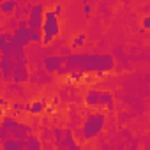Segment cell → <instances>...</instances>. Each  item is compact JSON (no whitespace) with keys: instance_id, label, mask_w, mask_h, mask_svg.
<instances>
[{"instance_id":"6da1fadb","label":"cell","mask_w":150,"mask_h":150,"mask_svg":"<svg viewBox=\"0 0 150 150\" xmlns=\"http://www.w3.org/2000/svg\"><path fill=\"white\" fill-rule=\"evenodd\" d=\"M115 69V58L110 53H71L57 74H108Z\"/></svg>"},{"instance_id":"7a4b0ae2","label":"cell","mask_w":150,"mask_h":150,"mask_svg":"<svg viewBox=\"0 0 150 150\" xmlns=\"http://www.w3.org/2000/svg\"><path fill=\"white\" fill-rule=\"evenodd\" d=\"M30 134H34L32 127L25 122H20L14 117H2L0 122V141L6 139H25Z\"/></svg>"},{"instance_id":"3957f363","label":"cell","mask_w":150,"mask_h":150,"mask_svg":"<svg viewBox=\"0 0 150 150\" xmlns=\"http://www.w3.org/2000/svg\"><path fill=\"white\" fill-rule=\"evenodd\" d=\"M83 103L92 108V110H108L113 111L115 110V97L111 92L108 90H99V88H88L85 92Z\"/></svg>"},{"instance_id":"277c9868","label":"cell","mask_w":150,"mask_h":150,"mask_svg":"<svg viewBox=\"0 0 150 150\" xmlns=\"http://www.w3.org/2000/svg\"><path fill=\"white\" fill-rule=\"evenodd\" d=\"M106 127V115L104 113H88L81 124V138L85 141H92L97 136H101V132Z\"/></svg>"},{"instance_id":"5b68a950","label":"cell","mask_w":150,"mask_h":150,"mask_svg":"<svg viewBox=\"0 0 150 150\" xmlns=\"http://www.w3.org/2000/svg\"><path fill=\"white\" fill-rule=\"evenodd\" d=\"M60 35V21L58 16L51 13V9H44L42 16V30H41V44L50 46Z\"/></svg>"},{"instance_id":"8992f818","label":"cell","mask_w":150,"mask_h":150,"mask_svg":"<svg viewBox=\"0 0 150 150\" xmlns=\"http://www.w3.org/2000/svg\"><path fill=\"white\" fill-rule=\"evenodd\" d=\"M42 16H44V4H32L27 14V28L30 32L32 42H41V30H42Z\"/></svg>"},{"instance_id":"52a82bcc","label":"cell","mask_w":150,"mask_h":150,"mask_svg":"<svg viewBox=\"0 0 150 150\" xmlns=\"http://www.w3.org/2000/svg\"><path fill=\"white\" fill-rule=\"evenodd\" d=\"M2 150H42V141L39 136L30 134L25 139H6L0 141Z\"/></svg>"},{"instance_id":"ba28073f","label":"cell","mask_w":150,"mask_h":150,"mask_svg":"<svg viewBox=\"0 0 150 150\" xmlns=\"http://www.w3.org/2000/svg\"><path fill=\"white\" fill-rule=\"evenodd\" d=\"M30 42H32V39H30V32H28V28H27V21L21 20V21H18V27H16V28L13 30V34H11V44L16 46V48L25 50Z\"/></svg>"},{"instance_id":"9c48e42d","label":"cell","mask_w":150,"mask_h":150,"mask_svg":"<svg viewBox=\"0 0 150 150\" xmlns=\"http://www.w3.org/2000/svg\"><path fill=\"white\" fill-rule=\"evenodd\" d=\"M53 136H55V145L58 148H69V146H74L76 145V138H74L72 131L69 127H55L53 129Z\"/></svg>"},{"instance_id":"30bf717a","label":"cell","mask_w":150,"mask_h":150,"mask_svg":"<svg viewBox=\"0 0 150 150\" xmlns=\"http://www.w3.org/2000/svg\"><path fill=\"white\" fill-rule=\"evenodd\" d=\"M28 80H30V69H28L27 62H16L14 69H13L11 81H14L16 85H21V83H27Z\"/></svg>"},{"instance_id":"8fae6325","label":"cell","mask_w":150,"mask_h":150,"mask_svg":"<svg viewBox=\"0 0 150 150\" xmlns=\"http://www.w3.org/2000/svg\"><path fill=\"white\" fill-rule=\"evenodd\" d=\"M62 65H64V57H60V55H46L42 58V67L48 74L58 72L62 69Z\"/></svg>"},{"instance_id":"7c38bea8","label":"cell","mask_w":150,"mask_h":150,"mask_svg":"<svg viewBox=\"0 0 150 150\" xmlns=\"http://www.w3.org/2000/svg\"><path fill=\"white\" fill-rule=\"evenodd\" d=\"M23 110H25L27 113H30V115H41V113H44V110H46V103H44L42 99H34L32 103L23 104Z\"/></svg>"},{"instance_id":"4fadbf2b","label":"cell","mask_w":150,"mask_h":150,"mask_svg":"<svg viewBox=\"0 0 150 150\" xmlns=\"http://www.w3.org/2000/svg\"><path fill=\"white\" fill-rule=\"evenodd\" d=\"M16 7H18L16 0H6V2H0V14L13 16L16 13Z\"/></svg>"},{"instance_id":"5bb4252c","label":"cell","mask_w":150,"mask_h":150,"mask_svg":"<svg viewBox=\"0 0 150 150\" xmlns=\"http://www.w3.org/2000/svg\"><path fill=\"white\" fill-rule=\"evenodd\" d=\"M85 39H87V35H85V34L76 35V37L72 39V42H71V48H69V50H71V51H76L80 46H83V44H85Z\"/></svg>"},{"instance_id":"9a60e30c","label":"cell","mask_w":150,"mask_h":150,"mask_svg":"<svg viewBox=\"0 0 150 150\" xmlns=\"http://www.w3.org/2000/svg\"><path fill=\"white\" fill-rule=\"evenodd\" d=\"M62 11H64V9H62V6H60V4H55V6H53V9H51V13H53L55 16H60V14H62Z\"/></svg>"},{"instance_id":"2e32d148","label":"cell","mask_w":150,"mask_h":150,"mask_svg":"<svg viewBox=\"0 0 150 150\" xmlns=\"http://www.w3.org/2000/svg\"><path fill=\"white\" fill-rule=\"evenodd\" d=\"M146 28H150V16L143 18V30H146Z\"/></svg>"},{"instance_id":"e0dca14e","label":"cell","mask_w":150,"mask_h":150,"mask_svg":"<svg viewBox=\"0 0 150 150\" xmlns=\"http://www.w3.org/2000/svg\"><path fill=\"white\" fill-rule=\"evenodd\" d=\"M83 11H85V14H87V16H88V14H90V13H92V7H90V6H88V4H87V2H83Z\"/></svg>"},{"instance_id":"ac0fdd59","label":"cell","mask_w":150,"mask_h":150,"mask_svg":"<svg viewBox=\"0 0 150 150\" xmlns=\"http://www.w3.org/2000/svg\"><path fill=\"white\" fill-rule=\"evenodd\" d=\"M57 150H81V146L76 143V145H74V146H69V148H57Z\"/></svg>"},{"instance_id":"d6986e66","label":"cell","mask_w":150,"mask_h":150,"mask_svg":"<svg viewBox=\"0 0 150 150\" xmlns=\"http://www.w3.org/2000/svg\"><path fill=\"white\" fill-rule=\"evenodd\" d=\"M2 106H6V99L0 97V108H2ZM0 113H2V111H0Z\"/></svg>"},{"instance_id":"ffe728a7","label":"cell","mask_w":150,"mask_h":150,"mask_svg":"<svg viewBox=\"0 0 150 150\" xmlns=\"http://www.w3.org/2000/svg\"><path fill=\"white\" fill-rule=\"evenodd\" d=\"M0 80H2V74H0Z\"/></svg>"}]
</instances>
